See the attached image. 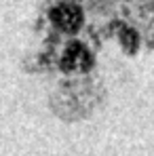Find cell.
I'll use <instances>...</instances> for the list:
<instances>
[{"label": "cell", "mask_w": 154, "mask_h": 156, "mask_svg": "<svg viewBox=\"0 0 154 156\" xmlns=\"http://www.w3.org/2000/svg\"><path fill=\"white\" fill-rule=\"evenodd\" d=\"M53 19H55L57 26H61L63 30H74V27L78 26V21H80V15H78L76 9L63 4V6H59L57 11H53Z\"/></svg>", "instance_id": "cell-1"}]
</instances>
